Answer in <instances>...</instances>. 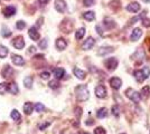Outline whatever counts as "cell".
Here are the masks:
<instances>
[{"instance_id":"cell-4","label":"cell","mask_w":150,"mask_h":134,"mask_svg":"<svg viewBox=\"0 0 150 134\" xmlns=\"http://www.w3.org/2000/svg\"><path fill=\"white\" fill-rule=\"evenodd\" d=\"M104 64H105V67L109 70H114L117 67H118L119 62H118V59H117L115 57H111V58H108Z\"/></svg>"},{"instance_id":"cell-21","label":"cell","mask_w":150,"mask_h":134,"mask_svg":"<svg viewBox=\"0 0 150 134\" xmlns=\"http://www.w3.org/2000/svg\"><path fill=\"white\" fill-rule=\"evenodd\" d=\"M33 109H34V105L31 103L29 102L25 103V105H24V112H25L26 115H30Z\"/></svg>"},{"instance_id":"cell-50","label":"cell","mask_w":150,"mask_h":134,"mask_svg":"<svg viewBox=\"0 0 150 134\" xmlns=\"http://www.w3.org/2000/svg\"><path fill=\"white\" fill-rule=\"evenodd\" d=\"M122 134H125V133H122Z\"/></svg>"},{"instance_id":"cell-2","label":"cell","mask_w":150,"mask_h":134,"mask_svg":"<svg viewBox=\"0 0 150 134\" xmlns=\"http://www.w3.org/2000/svg\"><path fill=\"white\" fill-rule=\"evenodd\" d=\"M134 77L138 83H142L144 79H147L150 76V68L149 67H144L142 69H139L134 72Z\"/></svg>"},{"instance_id":"cell-12","label":"cell","mask_w":150,"mask_h":134,"mask_svg":"<svg viewBox=\"0 0 150 134\" xmlns=\"http://www.w3.org/2000/svg\"><path fill=\"white\" fill-rule=\"evenodd\" d=\"M16 8L15 7H13V6H8V7H6V8H4V10H2V13H4V16L5 17H13V15L16 13Z\"/></svg>"},{"instance_id":"cell-40","label":"cell","mask_w":150,"mask_h":134,"mask_svg":"<svg viewBox=\"0 0 150 134\" xmlns=\"http://www.w3.org/2000/svg\"><path fill=\"white\" fill-rule=\"evenodd\" d=\"M84 5L85 6H92L93 5V0H84Z\"/></svg>"},{"instance_id":"cell-43","label":"cell","mask_w":150,"mask_h":134,"mask_svg":"<svg viewBox=\"0 0 150 134\" xmlns=\"http://www.w3.org/2000/svg\"><path fill=\"white\" fill-rule=\"evenodd\" d=\"M38 1H39V4H42V5H46L50 0H38Z\"/></svg>"},{"instance_id":"cell-18","label":"cell","mask_w":150,"mask_h":134,"mask_svg":"<svg viewBox=\"0 0 150 134\" xmlns=\"http://www.w3.org/2000/svg\"><path fill=\"white\" fill-rule=\"evenodd\" d=\"M56 48L58 51H64L66 47H67V43L64 38H58L56 40Z\"/></svg>"},{"instance_id":"cell-44","label":"cell","mask_w":150,"mask_h":134,"mask_svg":"<svg viewBox=\"0 0 150 134\" xmlns=\"http://www.w3.org/2000/svg\"><path fill=\"white\" fill-rule=\"evenodd\" d=\"M35 58H37V59H42V58H44V55H35Z\"/></svg>"},{"instance_id":"cell-17","label":"cell","mask_w":150,"mask_h":134,"mask_svg":"<svg viewBox=\"0 0 150 134\" xmlns=\"http://www.w3.org/2000/svg\"><path fill=\"white\" fill-rule=\"evenodd\" d=\"M73 73H74V75L79 79H85V77H86V72L80 69L79 67H75L74 69H73Z\"/></svg>"},{"instance_id":"cell-20","label":"cell","mask_w":150,"mask_h":134,"mask_svg":"<svg viewBox=\"0 0 150 134\" xmlns=\"http://www.w3.org/2000/svg\"><path fill=\"white\" fill-rule=\"evenodd\" d=\"M113 51V48L112 47H101L99 51H98V55H100V56H104L106 54H109V53H111Z\"/></svg>"},{"instance_id":"cell-7","label":"cell","mask_w":150,"mask_h":134,"mask_svg":"<svg viewBox=\"0 0 150 134\" xmlns=\"http://www.w3.org/2000/svg\"><path fill=\"white\" fill-rule=\"evenodd\" d=\"M106 94H108V92H106V88L103 85L96 86V88H95V95H96V97L104 98V97H106Z\"/></svg>"},{"instance_id":"cell-3","label":"cell","mask_w":150,"mask_h":134,"mask_svg":"<svg viewBox=\"0 0 150 134\" xmlns=\"http://www.w3.org/2000/svg\"><path fill=\"white\" fill-rule=\"evenodd\" d=\"M125 95L127 97L129 98V100H131L133 101L134 103H139L140 102V100H141V94L137 92V91H134L133 88H128L125 91Z\"/></svg>"},{"instance_id":"cell-15","label":"cell","mask_w":150,"mask_h":134,"mask_svg":"<svg viewBox=\"0 0 150 134\" xmlns=\"http://www.w3.org/2000/svg\"><path fill=\"white\" fill-rule=\"evenodd\" d=\"M11 60H13V64L17 65V66H23V65H25V59L21 57V56H19V55H13V56H11Z\"/></svg>"},{"instance_id":"cell-25","label":"cell","mask_w":150,"mask_h":134,"mask_svg":"<svg viewBox=\"0 0 150 134\" xmlns=\"http://www.w3.org/2000/svg\"><path fill=\"white\" fill-rule=\"evenodd\" d=\"M83 17L84 19L88 20V21H92V20L95 19V15H94L93 11H86V13H83Z\"/></svg>"},{"instance_id":"cell-49","label":"cell","mask_w":150,"mask_h":134,"mask_svg":"<svg viewBox=\"0 0 150 134\" xmlns=\"http://www.w3.org/2000/svg\"><path fill=\"white\" fill-rule=\"evenodd\" d=\"M149 51H150V46H149Z\"/></svg>"},{"instance_id":"cell-13","label":"cell","mask_w":150,"mask_h":134,"mask_svg":"<svg viewBox=\"0 0 150 134\" xmlns=\"http://www.w3.org/2000/svg\"><path fill=\"white\" fill-rule=\"evenodd\" d=\"M28 35H29V37H30L31 40H34V41H36L39 39V32H37V29H36V27H30L29 28V30H28Z\"/></svg>"},{"instance_id":"cell-38","label":"cell","mask_w":150,"mask_h":134,"mask_svg":"<svg viewBox=\"0 0 150 134\" xmlns=\"http://www.w3.org/2000/svg\"><path fill=\"white\" fill-rule=\"evenodd\" d=\"M40 77H42L43 79H48V78L50 77V72H43V73L40 74Z\"/></svg>"},{"instance_id":"cell-37","label":"cell","mask_w":150,"mask_h":134,"mask_svg":"<svg viewBox=\"0 0 150 134\" xmlns=\"http://www.w3.org/2000/svg\"><path fill=\"white\" fill-rule=\"evenodd\" d=\"M39 48L40 49H46L47 48V39H43L39 41Z\"/></svg>"},{"instance_id":"cell-46","label":"cell","mask_w":150,"mask_h":134,"mask_svg":"<svg viewBox=\"0 0 150 134\" xmlns=\"http://www.w3.org/2000/svg\"><path fill=\"white\" fill-rule=\"evenodd\" d=\"M34 51H36V49H35V47H34V46H31L30 48H29V53H34Z\"/></svg>"},{"instance_id":"cell-28","label":"cell","mask_w":150,"mask_h":134,"mask_svg":"<svg viewBox=\"0 0 150 134\" xmlns=\"http://www.w3.org/2000/svg\"><path fill=\"white\" fill-rule=\"evenodd\" d=\"M24 85H25V87L27 88H31V86H33V77L31 76H27L24 79Z\"/></svg>"},{"instance_id":"cell-39","label":"cell","mask_w":150,"mask_h":134,"mask_svg":"<svg viewBox=\"0 0 150 134\" xmlns=\"http://www.w3.org/2000/svg\"><path fill=\"white\" fill-rule=\"evenodd\" d=\"M75 112H76L77 117H80V116L82 115V109H81V107H76V109H75Z\"/></svg>"},{"instance_id":"cell-29","label":"cell","mask_w":150,"mask_h":134,"mask_svg":"<svg viewBox=\"0 0 150 134\" xmlns=\"http://www.w3.org/2000/svg\"><path fill=\"white\" fill-rule=\"evenodd\" d=\"M10 117L15 121H19L20 120V114H19V112L17 109H13L11 113H10Z\"/></svg>"},{"instance_id":"cell-24","label":"cell","mask_w":150,"mask_h":134,"mask_svg":"<svg viewBox=\"0 0 150 134\" xmlns=\"http://www.w3.org/2000/svg\"><path fill=\"white\" fill-rule=\"evenodd\" d=\"M84 35H85V28H80V29H77L76 32H75V38L76 39H82L84 37Z\"/></svg>"},{"instance_id":"cell-16","label":"cell","mask_w":150,"mask_h":134,"mask_svg":"<svg viewBox=\"0 0 150 134\" xmlns=\"http://www.w3.org/2000/svg\"><path fill=\"white\" fill-rule=\"evenodd\" d=\"M53 74H54L55 78L58 81V79L64 78V76H65L66 73H65V69H64V68H55V69L53 70Z\"/></svg>"},{"instance_id":"cell-6","label":"cell","mask_w":150,"mask_h":134,"mask_svg":"<svg viewBox=\"0 0 150 134\" xmlns=\"http://www.w3.org/2000/svg\"><path fill=\"white\" fill-rule=\"evenodd\" d=\"M13 46L16 49H23L25 47V41L21 36H18L13 40Z\"/></svg>"},{"instance_id":"cell-8","label":"cell","mask_w":150,"mask_h":134,"mask_svg":"<svg viewBox=\"0 0 150 134\" xmlns=\"http://www.w3.org/2000/svg\"><path fill=\"white\" fill-rule=\"evenodd\" d=\"M94 45H95V39H94L93 37H88V38L84 41V44L82 45V48H83L84 51H88V49L93 48Z\"/></svg>"},{"instance_id":"cell-31","label":"cell","mask_w":150,"mask_h":134,"mask_svg":"<svg viewBox=\"0 0 150 134\" xmlns=\"http://www.w3.org/2000/svg\"><path fill=\"white\" fill-rule=\"evenodd\" d=\"M8 83H0V94H5L8 92Z\"/></svg>"},{"instance_id":"cell-45","label":"cell","mask_w":150,"mask_h":134,"mask_svg":"<svg viewBox=\"0 0 150 134\" xmlns=\"http://www.w3.org/2000/svg\"><path fill=\"white\" fill-rule=\"evenodd\" d=\"M96 30H98V32H99V35H102V32H101L100 26H96Z\"/></svg>"},{"instance_id":"cell-26","label":"cell","mask_w":150,"mask_h":134,"mask_svg":"<svg viewBox=\"0 0 150 134\" xmlns=\"http://www.w3.org/2000/svg\"><path fill=\"white\" fill-rule=\"evenodd\" d=\"M1 35H2V37H9V36H11V32H10V29L7 27V26H2V29H1Z\"/></svg>"},{"instance_id":"cell-36","label":"cell","mask_w":150,"mask_h":134,"mask_svg":"<svg viewBox=\"0 0 150 134\" xmlns=\"http://www.w3.org/2000/svg\"><path fill=\"white\" fill-rule=\"evenodd\" d=\"M112 114L115 116V117H118L120 115V109H119V106L118 105H114L112 107Z\"/></svg>"},{"instance_id":"cell-9","label":"cell","mask_w":150,"mask_h":134,"mask_svg":"<svg viewBox=\"0 0 150 134\" xmlns=\"http://www.w3.org/2000/svg\"><path fill=\"white\" fill-rule=\"evenodd\" d=\"M125 9L129 11V13H138L140 9H141V6L139 2H131L129 4L128 6L125 7Z\"/></svg>"},{"instance_id":"cell-5","label":"cell","mask_w":150,"mask_h":134,"mask_svg":"<svg viewBox=\"0 0 150 134\" xmlns=\"http://www.w3.org/2000/svg\"><path fill=\"white\" fill-rule=\"evenodd\" d=\"M109 83L111 85V87L113 89H120L122 86V81L120 79L119 77H112L109 79Z\"/></svg>"},{"instance_id":"cell-1","label":"cell","mask_w":150,"mask_h":134,"mask_svg":"<svg viewBox=\"0 0 150 134\" xmlns=\"http://www.w3.org/2000/svg\"><path fill=\"white\" fill-rule=\"evenodd\" d=\"M75 96L79 101H86L90 96L88 89L85 85H79L75 88Z\"/></svg>"},{"instance_id":"cell-22","label":"cell","mask_w":150,"mask_h":134,"mask_svg":"<svg viewBox=\"0 0 150 134\" xmlns=\"http://www.w3.org/2000/svg\"><path fill=\"white\" fill-rule=\"evenodd\" d=\"M103 25L106 27V29H112L115 27V22H114V20L110 19V18H105L104 19V22H103Z\"/></svg>"},{"instance_id":"cell-48","label":"cell","mask_w":150,"mask_h":134,"mask_svg":"<svg viewBox=\"0 0 150 134\" xmlns=\"http://www.w3.org/2000/svg\"><path fill=\"white\" fill-rule=\"evenodd\" d=\"M82 134H90V133H86V132H84V133H82Z\"/></svg>"},{"instance_id":"cell-35","label":"cell","mask_w":150,"mask_h":134,"mask_svg":"<svg viewBox=\"0 0 150 134\" xmlns=\"http://www.w3.org/2000/svg\"><path fill=\"white\" fill-rule=\"evenodd\" d=\"M94 134H106V131L102 126H98L94 130Z\"/></svg>"},{"instance_id":"cell-11","label":"cell","mask_w":150,"mask_h":134,"mask_svg":"<svg viewBox=\"0 0 150 134\" xmlns=\"http://www.w3.org/2000/svg\"><path fill=\"white\" fill-rule=\"evenodd\" d=\"M141 36H142V30L140 28H134L133 32H131V35H130V39L132 41H137L138 39L141 38Z\"/></svg>"},{"instance_id":"cell-10","label":"cell","mask_w":150,"mask_h":134,"mask_svg":"<svg viewBox=\"0 0 150 134\" xmlns=\"http://www.w3.org/2000/svg\"><path fill=\"white\" fill-rule=\"evenodd\" d=\"M55 9L58 13H64L66 10V2L64 0H56L55 1Z\"/></svg>"},{"instance_id":"cell-47","label":"cell","mask_w":150,"mask_h":134,"mask_svg":"<svg viewBox=\"0 0 150 134\" xmlns=\"http://www.w3.org/2000/svg\"><path fill=\"white\" fill-rule=\"evenodd\" d=\"M142 1H144V2H150V0H142Z\"/></svg>"},{"instance_id":"cell-14","label":"cell","mask_w":150,"mask_h":134,"mask_svg":"<svg viewBox=\"0 0 150 134\" xmlns=\"http://www.w3.org/2000/svg\"><path fill=\"white\" fill-rule=\"evenodd\" d=\"M13 74V67H11V66H9V65H6V66L4 67L2 72H1V75H2L4 78H9Z\"/></svg>"},{"instance_id":"cell-30","label":"cell","mask_w":150,"mask_h":134,"mask_svg":"<svg viewBox=\"0 0 150 134\" xmlns=\"http://www.w3.org/2000/svg\"><path fill=\"white\" fill-rule=\"evenodd\" d=\"M34 109H36V112H38V113H42V112L45 111V105L42 104V103H36V105L34 106Z\"/></svg>"},{"instance_id":"cell-41","label":"cell","mask_w":150,"mask_h":134,"mask_svg":"<svg viewBox=\"0 0 150 134\" xmlns=\"http://www.w3.org/2000/svg\"><path fill=\"white\" fill-rule=\"evenodd\" d=\"M142 24H144V27H150V20L144 19V20H142Z\"/></svg>"},{"instance_id":"cell-19","label":"cell","mask_w":150,"mask_h":134,"mask_svg":"<svg viewBox=\"0 0 150 134\" xmlns=\"http://www.w3.org/2000/svg\"><path fill=\"white\" fill-rule=\"evenodd\" d=\"M8 92L11 93V94H18L19 88H18V85L16 83H11L8 85Z\"/></svg>"},{"instance_id":"cell-34","label":"cell","mask_w":150,"mask_h":134,"mask_svg":"<svg viewBox=\"0 0 150 134\" xmlns=\"http://www.w3.org/2000/svg\"><path fill=\"white\" fill-rule=\"evenodd\" d=\"M140 94H142L144 97H148L149 94H150V88L148 87V86H146V87L142 88V91H141V93H140Z\"/></svg>"},{"instance_id":"cell-33","label":"cell","mask_w":150,"mask_h":134,"mask_svg":"<svg viewBox=\"0 0 150 134\" xmlns=\"http://www.w3.org/2000/svg\"><path fill=\"white\" fill-rule=\"evenodd\" d=\"M16 27H17V29H19V30H23L26 27V22L23 21V20H19V21H17V24H16Z\"/></svg>"},{"instance_id":"cell-42","label":"cell","mask_w":150,"mask_h":134,"mask_svg":"<svg viewBox=\"0 0 150 134\" xmlns=\"http://www.w3.org/2000/svg\"><path fill=\"white\" fill-rule=\"evenodd\" d=\"M48 125H50V123H44V124H42V125H40V126H39V128H40V130H42V131H43V130H44V128H47V126H48Z\"/></svg>"},{"instance_id":"cell-27","label":"cell","mask_w":150,"mask_h":134,"mask_svg":"<svg viewBox=\"0 0 150 134\" xmlns=\"http://www.w3.org/2000/svg\"><path fill=\"white\" fill-rule=\"evenodd\" d=\"M8 48L5 47V46H2V45H0V58H5L7 57V55H8Z\"/></svg>"},{"instance_id":"cell-23","label":"cell","mask_w":150,"mask_h":134,"mask_svg":"<svg viewBox=\"0 0 150 134\" xmlns=\"http://www.w3.org/2000/svg\"><path fill=\"white\" fill-rule=\"evenodd\" d=\"M106 115H108V109L105 107L98 109V112H96V117L98 119H104V117H106Z\"/></svg>"},{"instance_id":"cell-32","label":"cell","mask_w":150,"mask_h":134,"mask_svg":"<svg viewBox=\"0 0 150 134\" xmlns=\"http://www.w3.org/2000/svg\"><path fill=\"white\" fill-rule=\"evenodd\" d=\"M48 86H50V88H53V89H56L59 87V83H58V81H50V83H48Z\"/></svg>"}]
</instances>
